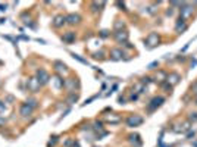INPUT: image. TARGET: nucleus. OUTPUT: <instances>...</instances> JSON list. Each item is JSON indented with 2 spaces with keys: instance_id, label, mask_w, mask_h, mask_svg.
I'll use <instances>...</instances> for the list:
<instances>
[{
  "instance_id": "1",
  "label": "nucleus",
  "mask_w": 197,
  "mask_h": 147,
  "mask_svg": "<svg viewBox=\"0 0 197 147\" xmlns=\"http://www.w3.org/2000/svg\"><path fill=\"white\" fill-rule=\"evenodd\" d=\"M144 43H146V46H147L149 49H153V47H156V46L160 43V37H159L157 33H150V34L146 37Z\"/></svg>"
},
{
  "instance_id": "2",
  "label": "nucleus",
  "mask_w": 197,
  "mask_h": 147,
  "mask_svg": "<svg viewBox=\"0 0 197 147\" xmlns=\"http://www.w3.org/2000/svg\"><path fill=\"white\" fill-rule=\"evenodd\" d=\"M165 102V97H162V96H157V97H153L152 100H150V103L147 104V110L149 112H154L157 107H160L162 106V103Z\"/></svg>"
},
{
  "instance_id": "3",
  "label": "nucleus",
  "mask_w": 197,
  "mask_h": 147,
  "mask_svg": "<svg viewBox=\"0 0 197 147\" xmlns=\"http://www.w3.org/2000/svg\"><path fill=\"white\" fill-rule=\"evenodd\" d=\"M143 121H144V119H143L140 115H131V116L127 118V125H128V126H132V128H134V126H140V125L143 124Z\"/></svg>"
},
{
  "instance_id": "4",
  "label": "nucleus",
  "mask_w": 197,
  "mask_h": 147,
  "mask_svg": "<svg viewBox=\"0 0 197 147\" xmlns=\"http://www.w3.org/2000/svg\"><path fill=\"white\" fill-rule=\"evenodd\" d=\"M113 37H115V40L121 43V44H127L128 43V33L124 30V31H115L113 33Z\"/></svg>"
},
{
  "instance_id": "5",
  "label": "nucleus",
  "mask_w": 197,
  "mask_h": 147,
  "mask_svg": "<svg viewBox=\"0 0 197 147\" xmlns=\"http://www.w3.org/2000/svg\"><path fill=\"white\" fill-rule=\"evenodd\" d=\"M193 12H194V8L190 6V5H181V18L182 19H188L193 16Z\"/></svg>"
},
{
  "instance_id": "6",
  "label": "nucleus",
  "mask_w": 197,
  "mask_h": 147,
  "mask_svg": "<svg viewBox=\"0 0 197 147\" xmlns=\"http://www.w3.org/2000/svg\"><path fill=\"white\" fill-rule=\"evenodd\" d=\"M40 87H41V84H40V81L37 79V77H33V78L28 79V90L35 93V91L40 90Z\"/></svg>"
},
{
  "instance_id": "7",
  "label": "nucleus",
  "mask_w": 197,
  "mask_h": 147,
  "mask_svg": "<svg viewBox=\"0 0 197 147\" xmlns=\"http://www.w3.org/2000/svg\"><path fill=\"white\" fill-rule=\"evenodd\" d=\"M37 79H38L40 84L43 85V84H46V82L50 79V77H49L47 71H44V69H38V71H37Z\"/></svg>"
},
{
  "instance_id": "8",
  "label": "nucleus",
  "mask_w": 197,
  "mask_h": 147,
  "mask_svg": "<svg viewBox=\"0 0 197 147\" xmlns=\"http://www.w3.org/2000/svg\"><path fill=\"white\" fill-rule=\"evenodd\" d=\"M179 79H181V75H179V74H176V72H171V74L168 75L166 82H168L169 85H176V84L179 82Z\"/></svg>"
},
{
  "instance_id": "9",
  "label": "nucleus",
  "mask_w": 197,
  "mask_h": 147,
  "mask_svg": "<svg viewBox=\"0 0 197 147\" xmlns=\"http://www.w3.org/2000/svg\"><path fill=\"white\" fill-rule=\"evenodd\" d=\"M187 30V24H186V19H182L181 16L178 18V22H176L175 25V31H176V34H181L182 31H186Z\"/></svg>"
},
{
  "instance_id": "10",
  "label": "nucleus",
  "mask_w": 197,
  "mask_h": 147,
  "mask_svg": "<svg viewBox=\"0 0 197 147\" xmlns=\"http://www.w3.org/2000/svg\"><path fill=\"white\" fill-rule=\"evenodd\" d=\"M53 27H56V28H60V27H63L66 24V16H63V15H57V16H55V19H53Z\"/></svg>"
},
{
  "instance_id": "11",
  "label": "nucleus",
  "mask_w": 197,
  "mask_h": 147,
  "mask_svg": "<svg viewBox=\"0 0 197 147\" xmlns=\"http://www.w3.org/2000/svg\"><path fill=\"white\" fill-rule=\"evenodd\" d=\"M79 21H81V16L78 13H71V15L66 16V24H69V25H75Z\"/></svg>"
},
{
  "instance_id": "12",
  "label": "nucleus",
  "mask_w": 197,
  "mask_h": 147,
  "mask_svg": "<svg viewBox=\"0 0 197 147\" xmlns=\"http://www.w3.org/2000/svg\"><path fill=\"white\" fill-rule=\"evenodd\" d=\"M75 33L74 31H68V33H65V34L62 35V40L65 41L66 44H71V43H74L75 41Z\"/></svg>"
},
{
  "instance_id": "13",
  "label": "nucleus",
  "mask_w": 197,
  "mask_h": 147,
  "mask_svg": "<svg viewBox=\"0 0 197 147\" xmlns=\"http://www.w3.org/2000/svg\"><path fill=\"white\" fill-rule=\"evenodd\" d=\"M124 57V52L121 49H112L110 50V59L112 60H121Z\"/></svg>"
},
{
  "instance_id": "14",
  "label": "nucleus",
  "mask_w": 197,
  "mask_h": 147,
  "mask_svg": "<svg viewBox=\"0 0 197 147\" xmlns=\"http://www.w3.org/2000/svg\"><path fill=\"white\" fill-rule=\"evenodd\" d=\"M52 82H53V85H55L56 90H62V88L65 87V82H63V79L60 78L59 75L53 77V78H52Z\"/></svg>"
},
{
  "instance_id": "15",
  "label": "nucleus",
  "mask_w": 197,
  "mask_h": 147,
  "mask_svg": "<svg viewBox=\"0 0 197 147\" xmlns=\"http://www.w3.org/2000/svg\"><path fill=\"white\" fill-rule=\"evenodd\" d=\"M105 121L106 122H110V124H118V122H121V116L119 115H116V113H112V115H106L105 116Z\"/></svg>"
},
{
  "instance_id": "16",
  "label": "nucleus",
  "mask_w": 197,
  "mask_h": 147,
  "mask_svg": "<svg viewBox=\"0 0 197 147\" xmlns=\"http://www.w3.org/2000/svg\"><path fill=\"white\" fill-rule=\"evenodd\" d=\"M31 113H33V107H31V106H28L27 103H25V104H22V106H21V115L24 116V118H28Z\"/></svg>"
},
{
  "instance_id": "17",
  "label": "nucleus",
  "mask_w": 197,
  "mask_h": 147,
  "mask_svg": "<svg viewBox=\"0 0 197 147\" xmlns=\"http://www.w3.org/2000/svg\"><path fill=\"white\" fill-rule=\"evenodd\" d=\"M154 79L159 82V84H163L165 81L168 79V74L165 72V71H159L157 74H156V77H154Z\"/></svg>"
},
{
  "instance_id": "18",
  "label": "nucleus",
  "mask_w": 197,
  "mask_h": 147,
  "mask_svg": "<svg viewBox=\"0 0 197 147\" xmlns=\"http://www.w3.org/2000/svg\"><path fill=\"white\" fill-rule=\"evenodd\" d=\"M130 143H131L132 146L140 147L141 146V138H140L138 134H131V136H130Z\"/></svg>"
},
{
  "instance_id": "19",
  "label": "nucleus",
  "mask_w": 197,
  "mask_h": 147,
  "mask_svg": "<svg viewBox=\"0 0 197 147\" xmlns=\"http://www.w3.org/2000/svg\"><path fill=\"white\" fill-rule=\"evenodd\" d=\"M53 66H55V69L57 71V72H59V74H60V72H66V71H68L66 65L63 63V62H60V60H56Z\"/></svg>"
},
{
  "instance_id": "20",
  "label": "nucleus",
  "mask_w": 197,
  "mask_h": 147,
  "mask_svg": "<svg viewBox=\"0 0 197 147\" xmlns=\"http://www.w3.org/2000/svg\"><path fill=\"white\" fill-rule=\"evenodd\" d=\"M65 85L71 91H74V87H75V88L78 87V81H77V79H74V78H68V81L65 82Z\"/></svg>"
},
{
  "instance_id": "21",
  "label": "nucleus",
  "mask_w": 197,
  "mask_h": 147,
  "mask_svg": "<svg viewBox=\"0 0 197 147\" xmlns=\"http://www.w3.org/2000/svg\"><path fill=\"white\" fill-rule=\"evenodd\" d=\"M122 28H125V24L122 21H115V31H122Z\"/></svg>"
},
{
  "instance_id": "22",
  "label": "nucleus",
  "mask_w": 197,
  "mask_h": 147,
  "mask_svg": "<svg viewBox=\"0 0 197 147\" xmlns=\"http://www.w3.org/2000/svg\"><path fill=\"white\" fill-rule=\"evenodd\" d=\"M77 100H78V94H74V93H72V94L69 96V99H68V103L72 104V103H75Z\"/></svg>"
},
{
  "instance_id": "23",
  "label": "nucleus",
  "mask_w": 197,
  "mask_h": 147,
  "mask_svg": "<svg viewBox=\"0 0 197 147\" xmlns=\"http://www.w3.org/2000/svg\"><path fill=\"white\" fill-rule=\"evenodd\" d=\"M71 56L74 57V59H77V60H79L81 63H86V65H88V62H87V60H86V59H82V57H81V56H78V55H75V53H72Z\"/></svg>"
},
{
  "instance_id": "24",
  "label": "nucleus",
  "mask_w": 197,
  "mask_h": 147,
  "mask_svg": "<svg viewBox=\"0 0 197 147\" xmlns=\"http://www.w3.org/2000/svg\"><path fill=\"white\" fill-rule=\"evenodd\" d=\"M27 104H28V106H31V107H35V106H37V100H34V99H30V100H27Z\"/></svg>"
},
{
  "instance_id": "25",
  "label": "nucleus",
  "mask_w": 197,
  "mask_h": 147,
  "mask_svg": "<svg viewBox=\"0 0 197 147\" xmlns=\"http://www.w3.org/2000/svg\"><path fill=\"white\" fill-rule=\"evenodd\" d=\"M103 55H105L103 52H96V53L93 55V57H94V59H103Z\"/></svg>"
},
{
  "instance_id": "26",
  "label": "nucleus",
  "mask_w": 197,
  "mask_h": 147,
  "mask_svg": "<svg viewBox=\"0 0 197 147\" xmlns=\"http://www.w3.org/2000/svg\"><path fill=\"white\" fill-rule=\"evenodd\" d=\"M150 81H152V78H150V77H143V79H141V84H143V85H144V84L147 85V84H149Z\"/></svg>"
},
{
  "instance_id": "27",
  "label": "nucleus",
  "mask_w": 197,
  "mask_h": 147,
  "mask_svg": "<svg viewBox=\"0 0 197 147\" xmlns=\"http://www.w3.org/2000/svg\"><path fill=\"white\" fill-rule=\"evenodd\" d=\"M103 5H105V3H100V5H97V3H93V5H91V6H93V12H97V11H98L97 8L103 6Z\"/></svg>"
},
{
  "instance_id": "28",
  "label": "nucleus",
  "mask_w": 197,
  "mask_h": 147,
  "mask_svg": "<svg viewBox=\"0 0 197 147\" xmlns=\"http://www.w3.org/2000/svg\"><path fill=\"white\" fill-rule=\"evenodd\" d=\"M191 91H193V93H194V94L197 96V81L194 82V84H193V85H191Z\"/></svg>"
},
{
  "instance_id": "29",
  "label": "nucleus",
  "mask_w": 197,
  "mask_h": 147,
  "mask_svg": "<svg viewBox=\"0 0 197 147\" xmlns=\"http://www.w3.org/2000/svg\"><path fill=\"white\" fill-rule=\"evenodd\" d=\"M100 35H102V37H108V35H109V31L103 30V31H100Z\"/></svg>"
},
{
  "instance_id": "30",
  "label": "nucleus",
  "mask_w": 197,
  "mask_h": 147,
  "mask_svg": "<svg viewBox=\"0 0 197 147\" xmlns=\"http://www.w3.org/2000/svg\"><path fill=\"white\" fill-rule=\"evenodd\" d=\"M5 109H6V104H5V103H3L2 100H0V112H3Z\"/></svg>"
},
{
  "instance_id": "31",
  "label": "nucleus",
  "mask_w": 197,
  "mask_h": 147,
  "mask_svg": "<svg viewBox=\"0 0 197 147\" xmlns=\"http://www.w3.org/2000/svg\"><path fill=\"white\" fill-rule=\"evenodd\" d=\"M156 66H157V62H153V63L149 65V69H156Z\"/></svg>"
},
{
  "instance_id": "32",
  "label": "nucleus",
  "mask_w": 197,
  "mask_h": 147,
  "mask_svg": "<svg viewBox=\"0 0 197 147\" xmlns=\"http://www.w3.org/2000/svg\"><path fill=\"white\" fill-rule=\"evenodd\" d=\"M190 121H197V113H193V115L190 116Z\"/></svg>"
},
{
  "instance_id": "33",
  "label": "nucleus",
  "mask_w": 197,
  "mask_h": 147,
  "mask_svg": "<svg viewBox=\"0 0 197 147\" xmlns=\"http://www.w3.org/2000/svg\"><path fill=\"white\" fill-rule=\"evenodd\" d=\"M3 124H5V118L0 115V125H3Z\"/></svg>"
},
{
  "instance_id": "34",
  "label": "nucleus",
  "mask_w": 197,
  "mask_h": 147,
  "mask_svg": "<svg viewBox=\"0 0 197 147\" xmlns=\"http://www.w3.org/2000/svg\"><path fill=\"white\" fill-rule=\"evenodd\" d=\"M166 15H169V16H171V15H172V9H171V8H169V9H168V11H166Z\"/></svg>"
},
{
  "instance_id": "35",
  "label": "nucleus",
  "mask_w": 197,
  "mask_h": 147,
  "mask_svg": "<svg viewBox=\"0 0 197 147\" xmlns=\"http://www.w3.org/2000/svg\"><path fill=\"white\" fill-rule=\"evenodd\" d=\"M0 11H6V6H2V5H0Z\"/></svg>"
},
{
  "instance_id": "36",
  "label": "nucleus",
  "mask_w": 197,
  "mask_h": 147,
  "mask_svg": "<svg viewBox=\"0 0 197 147\" xmlns=\"http://www.w3.org/2000/svg\"><path fill=\"white\" fill-rule=\"evenodd\" d=\"M194 147H197V143H194Z\"/></svg>"
}]
</instances>
